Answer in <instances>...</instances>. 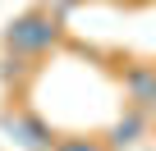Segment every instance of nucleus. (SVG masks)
Listing matches in <instances>:
<instances>
[{"label":"nucleus","instance_id":"nucleus-8","mask_svg":"<svg viewBox=\"0 0 156 151\" xmlns=\"http://www.w3.org/2000/svg\"><path fill=\"white\" fill-rule=\"evenodd\" d=\"M151 119H156V110H151Z\"/></svg>","mask_w":156,"mask_h":151},{"label":"nucleus","instance_id":"nucleus-2","mask_svg":"<svg viewBox=\"0 0 156 151\" xmlns=\"http://www.w3.org/2000/svg\"><path fill=\"white\" fill-rule=\"evenodd\" d=\"M0 133H5L14 146H23V151H55V128L41 115H32V110L5 105L0 110Z\"/></svg>","mask_w":156,"mask_h":151},{"label":"nucleus","instance_id":"nucleus-3","mask_svg":"<svg viewBox=\"0 0 156 151\" xmlns=\"http://www.w3.org/2000/svg\"><path fill=\"white\" fill-rule=\"evenodd\" d=\"M147 133H151V110H142V105H133V101H129V105L115 115V124L101 133V142H106L110 151H133Z\"/></svg>","mask_w":156,"mask_h":151},{"label":"nucleus","instance_id":"nucleus-1","mask_svg":"<svg viewBox=\"0 0 156 151\" xmlns=\"http://www.w3.org/2000/svg\"><path fill=\"white\" fill-rule=\"evenodd\" d=\"M0 41H5V50H19V55H32V60H46L51 50L64 46V19H55L46 5L19 14L5 23V32H0Z\"/></svg>","mask_w":156,"mask_h":151},{"label":"nucleus","instance_id":"nucleus-6","mask_svg":"<svg viewBox=\"0 0 156 151\" xmlns=\"http://www.w3.org/2000/svg\"><path fill=\"white\" fill-rule=\"evenodd\" d=\"M55 151H110L101 137H87V133H73V137H55Z\"/></svg>","mask_w":156,"mask_h":151},{"label":"nucleus","instance_id":"nucleus-7","mask_svg":"<svg viewBox=\"0 0 156 151\" xmlns=\"http://www.w3.org/2000/svg\"><path fill=\"white\" fill-rule=\"evenodd\" d=\"M41 5H46L55 19H69V9H73V5H83V0H41Z\"/></svg>","mask_w":156,"mask_h":151},{"label":"nucleus","instance_id":"nucleus-5","mask_svg":"<svg viewBox=\"0 0 156 151\" xmlns=\"http://www.w3.org/2000/svg\"><path fill=\"white\" fill-rule=\"evenodd\" d=\"M37 73H41V64L32 55H19V50H5V55H0V83H5V87H19L23 92Z\"/></svg>","mask_w":156,"mask_h":151},{"label":"nucleus","instance_id":"nucleus-4","mask_svg":"<svg viewBox=\"0 0 156 151\" xmlns=\"http://www.w3.org/2000/svg\"><path fill=\"white\" fill-rule=\"evenodd\" d=\"M119 87H124V101H133L142 110H156V64H124Z\"/></svg>","mask_w":156,"mask_h":151}]
</instances>
